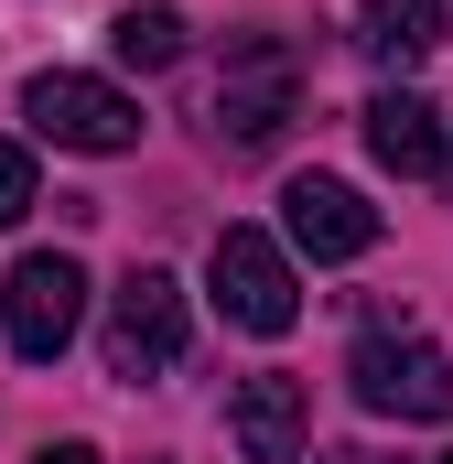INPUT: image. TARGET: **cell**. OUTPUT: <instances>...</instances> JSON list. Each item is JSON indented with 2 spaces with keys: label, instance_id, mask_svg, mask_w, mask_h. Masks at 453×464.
Here are the masks:
<instances>
[{
  "label": "cell",
  "instance_id": "6da1fadb",
  "mask_svg": "<svg viewBox=\"0 0 453 464\" xmlns=\"http://www.w3.org/2000/svg\"><path fill=\"white\" fill-rule=\"evenodd\" d=\"M356 400L378 421H453V356L421 335V324H367L356 356H345Z\"/></svg>",
  "mask_w": 453,
  "mask_h": 464
},
{
  "label": "cell",
  "instance_id": "7a4b0ae2",
  "mask_svg": "<svg viewBox=\"0 0 453 464\" xmlns=\"http://www.w3.org/2000/svg\"><path fill=\"white\" fill-rule=\"evenodd\" d=\"M292 109H303V65H292V44H270V33H248L237 54H226L217 76V140L226 151H270L281 130H292Z\"/></svg>",
  "mask_w": 453,
  "mask_h": 464
},
{
  "label": "cell",
  "instance_id": "3957f363",
  "mask_svg": "<svg viewBox=\"0 0 453 464\" xmlns=\"http://www.w3.org/2000/svg\"><path fill=\"white\" fill-rule=\"evenodd\" d=\"M0 324H11V356H22V367L65 356L76 324H87V270H76L65 248H33V259L0 281Z\"/></svg>",
  "mask_w": 453,
  "mask_h": 464
},
{
  "label": "cell",
  "instance_id": "277c9868",
  "mask_svg": "<svg viewBox=\"0 0 453 464\" xmlns=\"http://www.w3.org/2000/svg\"><path fill=\"white\" fill-rule=\"evenodd\" d=\"M217 314L226 324H248V335H292L303 324V281H292V259H281V237L259 227H217Z\"/></svg>",
  "mask_w": 453,
  "mask_h": 464
},
{
  "label": "cell",
  "instance_id": "5b68a950",
  "mask_svg": "<svg viewBox=\"0 0 453 464\" xmlns=\"http://www.w3.org/2000/svg\"><path fill=\"white\" fill-rule=\"evenodd\" d=\"M22 119H33L54 151H140V109L119 98L109 76H65V65H54V76L22 87Z\"/></svg>",
  "mask_w": 453,
  "mask_h": 464
},
{
  "label": "cell",
  "instance_id": "8992f818",
  "mask_svg": "<svg viewBox=\"0 0 453 464\" xmlns=\"http://www.w3.org/2000/svg\"><path fill=\"white\" fill-rule=\"evenodd\" d=\"M173 356H184V281L140 259L109 292V378H162Z\"/></svg>",
  "mask_w": 453,
  "mask_h": 464
},
{
  "label": "cell",
  "instance_id": "52a82bcc",
  "mask_svg": "<svg viewBox=\"0 0 453 464\" xmlns=\"http://www.w3.org/2000/svg\"><path fill=\"white\" fill-rule=\"evenodd\" d=\"M281 227H292L303 259H367L378 248V206L356 184H335V173H292L281 184Z\"/></svg>",
  "mask_w": 453,
  "mask_h": 464
},
{
  "label": "cell",
  "instance_id": "ba28073f",
  "mask_svg": "<svg viewBox=\"0 0 453 464\" xmlns=\"http://www.w3.org/2000/svg\"><path fill=\"white\" fill-rule=\"evenodd\" d=\"M226 421H237V454H248V464H303V432H313V400H303V378L259 367V378H237Z\"/></svg>",
  "mask_w": 453,
  "mask_h": 464
},
{
  "label": "cell",
  "instance_id": "9c48e42d",
  "mask_svg": "<svg viewBox=\"0 0 453 464\" xmlns=\"http://www.w3.org/2000/svg\"><path fill=\"white\" fill-rule=\"evenodd\" d=\"M367 151H378L389 173H443V162H453L432 98H410V87H378V98H367Z\"/></svg>",
  "mask_w": 453,
  "mask_h": 464
},
{
  "label": "cell",
  "instance_id": "30bf717a",
  "mask_svg": "<svg viewBox=\"0 0 453 464\" xmlns=\"http://www.w3.org/2000/svg\"><path fill=\"white\" fill-rule=\"evenodd\" d=\"M109 44H119V65H140V76H162V65H184V22L162 11V0H130L109 22Z\"/></svg>",
  "mask_w": 453,
  "mask_h": 464
},
{
  "label": "cell",
  "instance_id": "8fae6325",
  "mask_svg": "<svg viewBox=\"0 0 453 464\" xmlns=\"http://www.w3.org/2000/svg\"><path fill=\"white\" fill-rule=\"evenodd\" d=\"M367 44H378L389 65L432 54V44H443V0H367Z\"/></svg>",
  "mask_w": 453,
  "mask_h": 464
},
{
  "label": "cell",
  "instance_id": "7c38bea8",
  "mask_svg": "<svg viewBox=\"0 0 453 464\" xmlns=\"http://www.w3.org/2000/svg\"><path fill=\"white\" fill-rule=\"evenodd\" d=\"M22 217H33V151L0 140V227H22Z\"/></svg>",
  "mask_w": 453,
  "mask_h": 464
},
{
  "label": "cell",
  "instance_id": "4fadbf2b",
  "mask_svg": "<svg viewBox=\"0 0 453 464\" xmlns=\"http://www.w3.org/2000/svg\"><path fill=\"white\" fill-rule=\"evenodd\" d=\"M33 464H98V443H43Z\"/></svg>",
  "mask_w": 453,
  "mask_h": 464
},
{
  "label": "cell",
  "instance_id": "5bb4252c",
  "mask_svg": "<svg viewBox=\"0 0 453 464\" xmlns=\"http://www.w3.org/2000/svg\"><path fill=\"white\" fill-rule=\"evenodd\" d=\"M313 464H367V454H313Z\"/></svg>",
  "mask_w": 453,
  "mask_h": 464
},
{
  "label": "cell",
  "instance_id": "9a60e30c",
  "mask_svg": "<svg viewBox=\"0 0 453 464\" xmlns=\"http://www.w3.org/2000/svg\"><path fill=\"white\" fill-rule=\"evenodd\" d=\"M443 464H453V454H443Z\"/></svg>",
  "mask_w": 453,
  "mask_h": 464
}]
</instances>
